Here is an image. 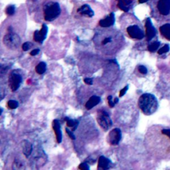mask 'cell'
Returning a JSON list of instances; mask_svg holds the SVG:
<instances>
[{"label": "cell", "mask_w": 170, "mask_h": 170, "mask_svg": "<svg viewBox=\"0 0 170 170\" xmlns=\"http://www.w3.org/2000/svg\"><path fill=\"white\" fill-rule=\"evenodd\" d=\"M65 131H66V133L67 134L68 136H69L71 139H72V140H75L76 139V136H75V134L73 133V131L69 130V128H66Z\"/></svg>", "instance_id": "cell-28"}, {"label": "cell", "mask_w": 170, "mask_h": 170, "mask_svg": "<svg viewBox=\"0 0 170 170\" xmlns=\"http://www.w3.org/2000/svg\"><path fill=\"white\" fill-rule=\"evenodd\" d=\"M148 1V0H139V3H146Z\"/></svg>", "instance_id": "cell-36"}, {"label": "cell", "mask_w": 170, "mask_h": 170, "mask_svg": "<svg viewBox=\"0 0 170 170\" xmlns=\"http://www.w3.org/2000/svg\"><path fill=\"white\" fill-rule=\"evenodd\" d=\"M79 169H81V170H88L89 169H90V168H89L88 165L85 163V162H83V163H81L79 165Z\"/></svg>", "instance_id": "cell-29"}, {"label": "cell", "mask_w": 170, "mask_h": 170, "mask_svg": "<svg viewBox=\"0 0 170 170\" xmlns=\"http://www.w3.org/2000/svg\"><path fill=\"white\" fill-rule=\"evenodd\" d=\"M112 41V38L111 37H106L105 39L102 41V44H103V45H105L106 44L109 43V42H110Z\"/></svg>", "instance_id": "cell-31"}, {"label": "cell", "mask_w": 170, "mask_h": 170, "mask_svg": "<svg viewBox=\"0 0 170 170\" xmlns=\"http://www.w3.org/2000/svg\"><path fill=\"white\" fill-rule=\"evenodd\" d=\"M158 9L160 14L167 15L170 11V0H159Z\"/></svg>", "instance_id": "cell-10"}, {"label": "cell", "mask_w": 170, "mask_h": 170, "mask_svg": "<svg viewBox=\"0 0 170 170\" xmlns=\"http://www.w3.org/2000/svg\"><path fill=\"white\" fill-rule=\"evenodd\" d=\"M15 7L13 5L9 6L6 10V14L7 15H10V16H11L14 15L15 14Z\"/></svg>", "instance_id": "cell-23"}, {"label": "cell", "mask_w": 170, "mask_h": 170, "mask_svg": "<svg viewBox=\"0 0 170 170\" xmlns=\"http://www.w3.org/2000/svg\"><path fill=\"white\" fill-rule=\"evenodd\" d=\"M128 88H129L128 85H126V86L124 88H123L122 89V90L120 91V94H119V96L122 97L123 96H124L126 94V93L127 91L128 90Z\"/></svg>", "instance_id": "cell-30"}, {"label": "cell", "mask_w": 170, "mask_h": 170, "mask_svg": "<svg viewBox=\"0 0 170 170\" xmlns=\"http://www.w3.org/2000/svg\"><path fill=\"white\" fill-rule=\"evenodd\" d=\"M3 43L8 49L14 50L18 49L21 44V39L18 34L9 33L3 37Z\"/></svg>", "instance_id": "cell-4"}, {"label": "cell", "mask_w": 170, "mask_h": 170, "mask_svg": "<svg viewBox=\"0 0 170 170\" xmlns=\"http://www.w3.org/2000/svg\"><path fill=\"white\" fill-rule=\"evenodd\" d=\"M160 31L161 35H162L165 39L170 41V24L166 23L163 25L160 28Z\"/></svg>", "instance_id": "cell-17"}, {"label": "cell", "mask_w": 170, "mask_h": 170, "mask_svg": "<svg viewBox=\"0 0 170 170\" xmlns=\"http://www.w3.org/2000/svg\"><path fill=\"white\" fill-rule=\"evenodd\" d=\"M52 127L54 130V132L56 136V139L57 143L60 144L62 142L63 140V134H62V131L61 128V124L60 122L58 120H54L52 123Z\"/></svg>", "instance_id": "cell-11"}, {"label": "cell", "mask_w": 170, "mask_h": 170, "mask_svg": "<svg viewBox=\"0 0 170 170\" xmlns=\"http://www.w3.org/2000/svg\"><path fill=\"white\" fill-rule=\"evenodd\" d=\"M146 36L147 41H150L154 38L156 35V30L153 25L152 21L150 18H148L146 21Z\"/></svg>", "instance_id": "cell-9"}, {"label": "cell", "mask_w": 170, "mask_h": 170, "mask_svg": "<svg viewBox=\"0 0 170 170\" xmlns=\"http://www.w3.org/2000/svg\"><path fill=\"white\" fill-rule=\"evenodd\" d=\"M101 100V99L100 96H98L96 95H94L91 96L88 100L86 104H85V108L87 110H91L95 107V106L98 105Z\"/></svg>", "instance_id": "cell-16"}, {"label": "cell", "mask_w": 170, "mask_h": 170, "mask_svg": "<svg viewBox=\"0 0 170 170\" xmlns=\"http://www.w3.org/2000/svg\"><path fill=\"white\" fill-rule=\"evenodd\" d=\"M21 148H22L23 154L26 158L31 156L33 151V146L32 144L29 142L28 140H24L21 142Z\"/></svg>", "instance_id": "cell-14"}, {"label": "cell", "mask_w": 170, "mask_h": 170, "mask_svg": "<svg viewBox=\"0 0 170 170\" xmlns=\"http://www.w3.org/2000/svg\"><path fill=\"white\" fill-rule=\"evenodd\" d=\"M84 82L86 83L88 85H92L93 84V79L91 78H86L84 79Z\"/></svg>", "instance_id": "cell-32"}, {"label": "cell", "mask_w": 170, "mask_h": 170, "mask_svg": "<svg viewBox=\"0 0 170 170\" xmlns=\"http://www.w3.org/2000/svg\"><path fill=\"white\" fill-rule=\"evenodd\" d=\"M64 120L66 121L67 127H71L72 131L73 132H74L75 130H76V128H77V127L79 124V121L76 120H74V119H71V118H69L68 117H66L64 118Z\"/></svg>", "instance_id": "cell-18"}, {"label": "cell", "mask_w": 170, "mask_h": 170, "mask_svg": "<svg viewBox=\"0 0 170 170\" xmlns=\"http://www.w3.org/2000/svg\"><path fill=\"white\" fill-rule=\"evenodd\" d=\"M8 108L14 110V109H16L19 106V103L18 101H16L15 100H10L8 101V103L7 104Z\"/></svg>", "instance_id": "cell-22"}, {"label": "cell", "mask_w": 170, "mask_h": 170, "mask_svg": "<svg viewBox=\"0 0 170 170\" xmlns=\"http://www.w3.org/2000/svg\"><path fill=\"white\" fill-rule=\"evenodd\" d=\"M114 103H115V104H118V102H119V99H118V98L116 97L115 99H114Z\"/></svg>", "instance_id": "cell-35"}, {"label": "cell", "mask_w": 170, "mask_h": 170, "mask_svg": "<svg viewBox=\"0 0 170 170\" xmlns=\"http://www.w3.org/2000/svg\"><path fill=\"white\" fill-rule=\"evenodd\" d=\"M169 49H170V48H169V45H167V44H166V45H165L162 48H161V49L158 51V53L159 55H162V54H164V53H165L168 52L169 51Z\"/></svg>", "instance_id": "cell-24"}, {"label": "cell", "mask_w": 170, "mask_h": 170, "mask_svg": "<svg viewBox=\"0 0 170 170\" xmlns=\"http://www.w3.org/2000/svg\"><path fill=\"white\" fill-rule=\"evenodd\" d=\"M47 33H48L47 26L46 24H42L41 30L35 31V33H34V35H33L34 40H35V41L36 42L42 43V42H43L44 40L46 39L47 35Z\"/></svg>", "instance_id": "cell-8"}, {"label": "cell", "mask_w": 170, "mask_h": 170, "mask_svg": "<svg viewBox=\"0 0 170 170\" xmlns=\"http://www.w3.org/2000/svg\"><path fill=\"white\" fill-rule=\"evenodd\" d=\"M138 106L142 112L147 116L152 115L158 108V100L154 95L146 93L140 97Z\"/></svg>", "instance_id": "cell-1"}, {"label": "cell", "mask_w": 170, "mask_h": 170, "mask_svg": "<svg viewBox=\"0 0 170 170\" xmlns=\"http://www.w3.org/2000/svg\"><path fill=\"white\" fill-rule=\"evenodd\" d=\"M12 168L13 169H24L25 165L19 160H16L14 161V164H13Z\"/></svg>", "instance_id": "cell-21"}, {"label": "cell", "mask_w": 170, "mask_h": 170, "mask_svg": "<svg viewBox=\"0 0 170 170\" xmlns=\"http://www.w3.org/2000/svg\"><path fill=\"white\" fill-rule=\"evenodd\" d=\"M31 46H32V44L30 42H25L22 45V49L23 51H28L31 48Z\"/></svg>", "instance_id": "cell-25"}, {"label": "cell", "mask_w": 170, "mask_h": 170, "mask_svg": "<svg viewBox=\"0 0 170 170\" xmlns=\"http://www.w3.org/2000/svg\"><path fill=\"white\" fill-rule=\"evenodd\" d=\"M96 120L98 124L104 131H108L112 126V121L109 114L104 110H99L97 112Z\"/></svg>", "instance_id": "cell-3"}, {"label": "cell", "mask_w": 170, "mask_h": 170, "mask_svg": "<svg viewBox=\"0 0 170 170\" xmlns=\"http://www.w3.org/2000/svg\"><path fill=\"white\" fill-rule=\"evenodd\" d=\"M39 52H40V50L39 49H33V51H31L30 53V55H31V56H35V55L39 54Z\"/></svg>", "instance_id": "cell-34"}, {"label": "cell", "mask_w": 170, "mask_h": 170, "mask_svg": "<svg viewBox=\"0 0 170 170\" xmlns=\"http://www.w3.org/2000/svg\"><path fill=\"white\" fill-rule=\"evenodd\" d=\"M47 69V65L45 62H40L35 67V71L37 74L42 75L45 73Z\"/></svg>", "instance_id": "cell-19"}, {"label": "cell", "mask_w": 170, "mask_h": 170, "mask_svg": "<svg viewBox=\"0 0 170 170\" xmlns=\"http://www.w3.org/2000/svg\"><path fill=\"white\" fill-rule=\"evenodd\" d=\"M107 100H108V105L110 108H114V106H115V103H114V101L112 100V96L109 95L107 97Z\"/></svg>", "instance_id": "cell-26"}, {"label": "cell", "mask_w": 170, "mask_h": 170, "mask_svg": "<svg viewBox=\"0 0 170 170\" xmlns=\"http://www.w3.org/2000/svg\"><path fill=\"white\" fill-rule=\"evenodd\" d=\"M44 17L47 21H53L56 19L61 14V7L57 2H49L45 4L44 7Z\"/></svg>", "instance_id": "cell-2"}, {"label": "cell", "mask_w": 170, "mask_h": 170, "mask_svg": "<svg viewBox=\"0 0 170 170\" xmlns=\"http://www.w3.org/2000/svg\"><path fill=\"white\" fill-rule=\"evenodd\" d=\"M160 45V42L159 41H155L154 42H152V44H150L148 47V51L150 52L154 53L155 51H156L159 48V47Z\"/></svg>", "instance_id": "cell-20"}, {"label": "cell", "mask_w": 170, "mask_h": 170, "mask_svg": "<svg viewBox=\"0 0 170 170\" xmlns=\"http://www.w3.org/2000/svg\"><path fill=\"white\" fill-rule=\"evenodd\" d=\"M112 162L108 158L102 156L99 159V162H98V169L101 170H106L110 168Z\"/></svg>", "instance_id": "cell-13"}, {"label": "cell", "mask_w": 170, "mask_h": 170, "mask_svg": "<svg viewBox=\"0 0 170 170\" xmlns=\"http://www.w3.org/2000/svg\"><path fill=\"white\" fill-rule=\"evenodd\" d=\"M77 11L81 15L87 16L88 17V18H92L95 15L94 11H92L91 7L87 5V4H85V5H83L80 8H79Z\"/></svg>", "instance_id": "cell-15"}, {"label": "cell", "mask_w": 170, "mask_h": 170, "mask_svg": "<svg viewBox=\"0 0 170 170\" xmlns=\"http://www.w3.org/2000/svg\"><path fill=\"white\" fill-rule=\"evenodd\" d=\"M127 33L131 38L136 39H142L144 37V33L138 25H131L126 29Z\"/></svg>", "instance_id": "cell-7"}, {"label": "cell", "mask_w": 170, "mask_h": 170, "mask_svg": "<svg viewBox=\"0 0 170 170\" xmlns=\"http://www.w3.org/2000/svg\"><path fill=\"white\" fill-rule=\"evenodd\" d=\"M138 71L141 74L143 75H146L148 73V69L146 67H144L143 65H140L138 67Z\"/></svg>", "instance_id": "cell-27"}, {"label": "cell", "mask_w": 170, "mask_h": 170, "mask_svg": "<svg viewBox=\"0 0 170 170\" xmlns=\"http://www.w3.org/2000/svg\"><path fill=\"white\" fill-rule=\"evenodd\" d=\"M114 22H115V15H114V13H111L106 18L101 19L99 21V25L100 26L103 27H109L113 25Z\"/></svg>", "instance_id": "cell-12"}, {"label": "cell", "mask_w": 170, "mask_h": 170, "mask_svg": "<svg viewBox=\"0 0 170 170\" xmlns=\"http://www.w3.org/2000/svg\"><path fill=\"white\" fill-rule=\"evenodd\" d=\"M9 85L12 92L16 91L22 83V76L16 71H12L9 76Z\"/></svg>", "instance_id": "cell-5"}, {"label": "cell", "mask_w": 170, "mask_h": 170, "mask_svg": "<svg viewBox=\"0 0 170 170\" xmlns=\"http://www.w3.org/2000/svg\"><path fill=\"white\" fill-rule=\"evenodd\" d=\"M108 142L112 146H116L122 139V132L119 128H114L108 136Z\"/></svg>", "instance_id": "cell-6"}, {"label": "cell", "mask_w": 170, "mask_h": 170, "mask_svg": "<svg viewBox=\"0 0 170 170\" xmlns=\"http://www.w3.org/2000/svg\"><path fill=\"white\" fill-rule=\"evenodd\" d=\"M161 133L167 136L170 138V129H164L161 130Z\"/></svg>", "instance_id": "cell-33"}]
</instances>
